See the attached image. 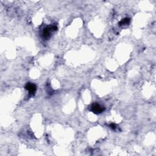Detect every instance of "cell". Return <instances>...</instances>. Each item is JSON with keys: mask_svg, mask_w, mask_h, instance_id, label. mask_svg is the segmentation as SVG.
Segmentation results:
<instances>
[{"mask_svg": "<svg viewBox=\"0 0 156 156\" xmlns=\"http://www.w3.org/2000/svg\"><path fill=\"white\" fill-rule=\"evenodd\" d=\"M90 110L95 114H99L105 110V107L98 103H93L91 104Z\"/></svg>", "mask_w": 156, "mask_h": 156, "instance_id": "2", "label": "cell"}, {"mask_svg": "<svg viewBox=\"0 0 156 156\" xmlns=\"http://www.w3.org/2000/svg\"><path fill=\"white\" fill-rule=\"evenodd\" d=\"M109 127L112 129H113V130H115V129H116V125H115L114 123H112V124H110V126H109Z\"/></svg>", "mask_w": 156, "mask_h": 156, "instance_id": "5", "label": "cell"}, {"mask_svg": "<svg viewBox=\"0 0 156 156\" xmlns=\"http://www.w3.org/2000/svg\"><path fill=\"white\" fill-rule=\"evenodd\" d=\"M129 23H130V18H125L123 19L122 20H121L120 21V22H119V25L120 26H125V25L129 24Z\"/></svg>", "mask_w": 156, "mask_h": 156, "instance_id": "4", "label": "cell"}, {"mask_svg": "<svg viewBox=\"0 0 156 156\" xmlns=\"http://www.w3.org/2000/svg\"><path fill=\"white\" fill-rule=\"evenodd\" d=\"M57 28L55 26H47L42 31V36L44 39L48 40L50 38L51 35V33L52 31H57Z\"/></svg>", "mask_w": 156, "mask_h": 156, "instance_id": "1", "label": "cell"}, {"mask_svg": "<svg viewBox=\"0 0 156 156\" xmlns=\"http://www.w3.org/2000/svg\"><path fill=\"white\" fill-rule=\"evenodd\" d=\"M25 89H26V90H28L29 95H34L36 90H37L36 85L34 84L31 83V82H28V83L26 84V85H25Z\"/></svg>", "mask_w": 156, "mask_h": 156, "instance_id": "3", "label": "cell"}]
</instances>
